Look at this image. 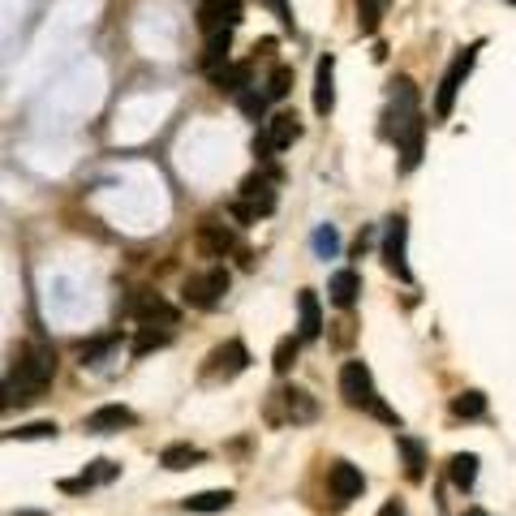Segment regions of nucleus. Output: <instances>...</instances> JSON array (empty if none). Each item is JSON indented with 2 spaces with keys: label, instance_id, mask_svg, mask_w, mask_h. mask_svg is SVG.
<instances>
[{
  "label": "nucleus",
  "instance_id": "nucleus-10",
  "mask_svg": "<svg viewBox=\"0 0 516 516\" xmlns=\"http://www.w3.org/2000/svg\"><path fill=\"white\" fill-rule=\"evenodd\" d=\"M241 22V0H198V31L215 35V31H233Z\"/></svg>",
  "mask_w": 516,
  "mask_h": 516
},
{
  "label": "nucleus",
  "instance_id": "nucleus-20",
  "mask_svg": "<svg viewBox=\"0 0 516 516\" xmlns=\"http://www.w3.org/2000/svg\"><path fill=\"white\" fill-rule=\"evenodd\" d=\"M160 465H164L168 473L194 469V465H203V448H194V443H168V448L160 452Z\"/></svg>",
  "mask_w": 516,
  "mask_h": 516
},
{
  "label": "nucleus",
  "instance_id": "nucleus-11",
  "mask_svg": "<svg viewBox=\"0 0 516 516\" xmlns=\"http://www.w3.org/2000/svg\"><path fill=\"white\" fill-rule=\"evenodd\" d=\"M327 486H332L336 504H353V499L366 491V478H362V469H357V465L332 461V469H327Z\"/></svg>",
  "mask_w": 516,
  "mask_h": 516
},
{
  "label": "nucleus",
  "instance_id": "nucleus-4",
  "mask_svg": "<svg viewBox=\"0 0 516 516\" xmlns=\"http://www.w3.org/2000/svg\"><path fill=\"white\" fill-rule=\"evenodd\" d=\"M276 185H280V172H271V168H258V172H250V177L241 181V198H237L233 215H237L241 224L258 220V215H271V211H276V203H280Z\"/></svg>",
  "mask_w": 516,
  "mask_h": 516
},
{
  "label": "nucleus",
  "instance_id": "nucleus-39",
  "mask_svg": "<svg viewBox=\"0 0 516 516\" xmlns=\"http://www.w3.org/2000/svg\"><path fill=\"white\" fill-rule=\"evenodd\" d=\"M508 5H516V0H508Z\"/></svg>",
  "mask_w": 516,
  "mask_h": 516
},
{
  "label": "nucleus",
  "instance_id": "nucleus-15",
  "mask_svg": "<svg viewBox=\"0 0 516 516\" xmlns=\"http://www.w3.org/2000/svg\"><path fill=\"white\" fill-rule=\"evenodd\" d=\"M297 336L301 340H319L323 336V310H319V293L314 289L297 293Z\"/></svg>",
  "mask_w": 516,
  "mask_h": 516
},
{
  "label": "nucleus",
  "instance_id": "nucleus-13",
  "mask_svg": "<svg viewBox=\"0 0 516 516\" xmlns=\"http://www.w3.org/2000/svg\"><path fill=\"white\" fill-rule=\"evenodd\" d=\"M134 422H138L134 409H125V405H104V409H95L91 418H86V435H117V430L134 426Z\"/></svg>",
  "mask_w": 516,
  "mask_h": 516
},
{
  "label": "nucleus",
  "instance_id": "nucleus-33",
  "mask_svg": "<svg viewBox=\"0 0 516 516\" xmlns=\"http://www.w3.org/2000/svg\"><path fill=\"white\" fill-rule=\"evenodd\" d=\"M9 439H52L56 435V422H26V426H13L5 430Z\"/></svg>",
  "mask_w": 516,
  "mask_h": 516
},
{
  "label": "nucleus",
  "instance_id": "nucleus-1",
  "mask_svg": "<svg viewBox=\"0 0 516 516\" xmlns=\"http://www.w3.org/2000/svg\"><path fill=\"white\" fill-rule=\"evenodd\" d=\"M383 134L396 142L400 151V168L413 172L422 160V138H426V121L418 112V86L413 78H396L392 82V95H387V117H383Z\"/></svg>",
  "mask_w": 516,
  "mask_h": 516
},
{
  "label": "nucleus",
  "instance_id": "nucleus-21",
  "mask_svg": "<svg viewBox=\"0 0 516 516\" xmlns=\"http://www.w3.org/2000/svg\"><path fill=\"white\" fill-rule=\"evenodd\" d=\"M228 48H233V31H215V35H207V48H203V56H198V65H203L207 74L224 69V65H228Z\"/></svg>",
  "mask_w": 516,
  "mask_h": 516
},
{
  "label": "nucleus",
  "instance_id": "nucleus-8",
  "mask_svg": "<svg viewBox=\"0 0 516 516\" xmlns=\"http://www.w3.org/2000/svg\"><path fill=\"white\" fill-rule=\"evenodd\" d=\"M383 267L392 271L396 280H413V271H409V220L405 215H392L387 220V233H383Z\"/></svg>",
  "mask_w": 516,
  "mask_h": 516
},
{
  "label": "nucleus",
  "instance_id": "nucleus-14",
  "mask_svg": "<svg viewBox=\"0 0 516 516\" xmlns=\"http://www.w3.org/2000/svg\"><path fill=\"white\" fill-rule=\"evenodd\" d=\"M233 246H237V233H233V228H228V224L215 220V215H211V220L198 224V250H203V254H211V258H224V254L233 250Z\"/></svg>",
  "mask_w": 516,
  "mask_h": 516
},
{
  "label": "nucleus",
  "instance_id": "nucleus-16",
  "mask_svg": "<svg viewBox=\"0 0 516 516\" xmlns=\"http://www.w3.org/2000/svg\"><path fill=\"white\" fill-rule=\"evenodd\" d=\"M121 473V465H112V461H91L82 469V478H65L61 482V491H69V495H78V491H91V486H104V482H112Z\"/></svg>",
  "mask_w": 516,
  "mask_h": 516
},
{
  "label": "nucleus",
  "instance_id": "nucleus-36",
  "mask_svg": "<svg viewBox=\"0 0 516 516\" xmlns=\"http://www.w3.org/2000/svg\"><path fill=\"white\" fill-rule=\"evenodd\" d=\"M250 147H254V155H258V160H271V151H276V142H271V134L263 129V134H254V142H250Z\"/></svg>",
  "mask_w": 516,
  "mask_h": 516
},
{
  "label": "nucleus",
  "instance_id": "nucleus-23",
  "mask_svg": "<svg viewBox=\"0 0 516 516\" xmlns=\"http://www.w3.org/2000/svg\"><path fill=\"white\" fill-rule=\"evenodd\" d=\"M478 456L473 452H456L452 461H448V478H452V486H461V491H473V482H478Z\"/></svg>",
  "mask_w": 516,
  "mask_h": 516
},
{
  "label": "nucleus",
  "instance_id": "nucleus-26",
  "mask_svg": "<svg viewBox=\"0 0 516 516\" xmlns=\"http://www.w3.org/2000/svg\"><path fill=\"white\" fill-rule=\"evenodd\" d=\"M396 448L405 452V473H409V482H422V478H426V452H422V443L409 439V435H396Z\"/></svg>",
  "mask_w": 516,
  "mask_h": 516
},
{
  "label": "nucleus",
  "instance_id": "nucleus-25",
  "mask_svg": "<svg viewBox=\"0 0 516 516\" xmlns=\"http://www.w3.org/2000/svg\"><path fill=\"white\" fill-rule=\"evenodd\" d=\"M233 491H198V495H190V499H185V512H228V508H233Z\"/></svg>",
  "mask_w": 516,
  "mask_h": 516
},
{
  "label": "nucleus",
  "instance_id": "nucleus-17",
  "mask_svg": "<svg viewBox=\"0 0 516 516\" xmlns=\"http://www.w3.org/2000/svg\"><path fill=\"white\" fill-rule=\"evenodd\" d=\"M211 82H215V91H220V95H233L237 99L246 86H254L250 82V61H228L224 69H215Z\"/></svg>",
  "mask_w": 516,
  "mask_h": 516
},
{
  "label": "nucleus",
  "instance_id": "nucleus-24",
  "mask_svg": "<svg viewBox=\"0 0 516 516\" xmlns=\"http://www.w3.org/2000/svg\"><path fill=\"white\" fill-rule=\"evenodd\" d=\"M357 5V31L362 35H379V26H383V13L392 0H353Z\"/></svg>",
  "mask_w": 516,
  "mask_h": 516
},
{
  "label": "nucleus",
  "instance_id": "nucleus-27",
  "mask_svg": "<svg viewBox=\"0 0 516 516\" xmlns=\"http://www.w3.org/2000/svg\"><path fill=\"white\" fill-rule=\"evenodd\" d=\"M301 336H284L280 344H276V353H271V366H276V375H289V370L297 366V353H301Z\"/></svg>",
  "mask_w": 516,
  "mask_h": 516
},
{
  "label": "nucleus",
  "instance_id": "nucleus-9",
  "mask_svg": "<svg viewBox=\"0 0 516 516\" xmlns=\"http://www.w3.org/2000/svg\"><path fill=\"white\" fill-rule=\"evenodd\" d=\"M129 314H134L142 327H177V319H181V310L172 306L164 293H147V289L129 297Z\"/></svg>",
  "mask_w": 516,
  "mask_h": 516
},
{
  "label": "nucleus",
  "instance_id": "nucleus-12",
  "mask_svg": "<svg viewBox=\"0 0 516 516\" xmlns=\"http://www.w3.org/2000/svg\"><path fill=\"white\" fill-rule=\"evenodd\" d=\"M336 108V56L327 52L319 56V69H314V112L327 117Z\"/></svg>",
  "mask_w": 516,
  "mask_h": 516
},
{
  "label": "nucleus",
  "instance_id": "nucleus-30",
  "mask_svg": "<svg viewBox=\"0 0 516 516\" xmlns=\"http://www.w3.org/2000/svg\"><path fill=\"white\" fill-rule=\"evenodd\" d=\"M482 413H486V396L482 392H461L452 400V418L473 422V418H482Z\"/></svg>",
  "mask_w": 516,
  "mask_h": 516
},
{
  "label": "nucleus",
  "instance_id": "nucleus-32",
  "mask_svg": "<svg viewBox=\"0 0 516 516\" xmlns=\"http://www.w3.org/2000/svg\"><path fill=\"white\" fill-rule=\"evenodd\" d=\"M289 91H293V69L289 65H276V69H271V78H267V95L271 99H284Z\"/></svg>",
  "mask_w": 516,
  "mask_h": 516
},
{
  "label": "nucleus",
  "instance_id": "nucleus-37",
  "mask_svg": "<svg viewBox=\"0 0 516 516\" xmlns=\"http://www.w3.org/2000/svg\"><path fill=\"white\" fill-rule=\"evenodd\" d=\"M379 516H405V504H396V499H387V504L379 508Z\"/></svg>",
  "mask_w": 516,
  "mask_h": 516
},
{
  "label": "nucleus",
  "instance_id": "nucleus-19",
  "mask_svg": "<svg viewBox=\"0 0 516 516\" xmlns=\"http://www.w3.org/2000/svg\"><path fill=\"white\" fill-rule=\"evenodd\" d=\"M276 396H280L284 418H289V422H310L314 413H319V405H314L310 392H301V387H284V392H276Z\"/></svg>",
  "mask_w": 516,
  "mask_h": 516
},
{
  "label": "nucleus",
  "instance_id": "nucleus-28",
  "mask_svg": "<svg viewBox=\"0 0 516 516\" xmlns=\"http://www.w3.org/2000/svg\"><path fill=\"white\" fill-rule=\"evenodd\" d=\"M164 344H172V327H142L138 332V340H134V357H147V353H155V349H164Z\"/></svg>",
  "mask_w": 516,
  "mask_h": 516
},
{
  "label": "nucleus",
  "instance_id": "nucleus-35",
  "mask_svg": "<svg viewBox=\"0 0 516 516\" xmlns=\"http://www.w3.org/2000/svg\"><path fill=\"white\" fill-rule=\"evenodd\" d=\"M108 349H117V336H108V340H95V344H86V349H82V357H86V362H95V357H104Z\"/></svg>",
  "mask_w": 516,
  "mask_h": 516
},
{
  "label": "nucleus",
  "instance_id": "nucleus-6",
  "mask_svg": "<svg viewBox=\"0 0 516 516\" xmlns=\"http://www.w3.org/2000/svg\"><path fill=\"white\" fill-rule=\"evenodd\" d=\"M228 289H233L228 267H207V271H198V276L185 280L181 297H185V306H194V310H215L228 297Z\"/></svg>",
  "mask_w": 516,
  "mask_h": 516
},
{
  "label": "nucleus",
  "instance_id": "nucleus-34",
  "mask_svg": "<svg viewBox=\"0 0 516 516\" xmlns=\"http://www.w3.org/2000/svg\"><path fill=\"white\" fill-rule=\"evenodd\" d=\"M267 5H271V13H276V18H280V26H284V31H293V9H289V0H267Z\"/></svg>",
  "mask_w": 516,
  "mask_h": 516
},
{
  "label": "nucleus",
  "instance_id": "nucleus-7",
  "mask_svg": "<svg viewBox=\"0 0 516 516\" xmlns=\"http://www.w3.org/2000/svg\"><path fill=\"white\" fill-rule=\"evenodd\" d=\"M246 366H250V349H246V344H241V340H224L220 349L207 353L203 379H207V383H233Z\"/></svg>",
  "mask_w": 516,
  "mask_h": 516
},
{
  "label": "nucleus",
  "instance_id": "nucleus-22",
  "mask_svg": "<svg viewBox=\"0 0 516 516\" xmlns=\"http://www.w3.org/2000/svg\"><path fill=\"white\" fill-rule=\"evenodd\" d=\"M267 134H271V142H276V151L293 147V142L301 138V121H297V112H280V117H267Z\"/></svg>",
  "mask_w": 516,
  "mask_h": 516
},
{
  "label": "nucleus",
  "instance_id": "nucleus-31",
  "mask_svg": "<svg viewBox=\"0 0 516 516\" xmlns=\"http://www.w3.org/2000/svg\"><path fill=\"white\" fill-rule=\"evenodd\" d=\"M310 246H314V254H319V258H336L340 254V233L332 224H319V228H314V237H310Z\"/></svg>",
  "mask_w": 516,
  "mask_h": 516
},
{
  "label": "nucleus",
  "instance_id": "nucleus-3",
  "mask_svg": "<svg viewBox=\"0 0 516 516\" xmlns=\"http://www.w3.org/2000/svg\"><path fill=\"white\" fill-rule=\"evenodd\" d=\"M340 396H344V405H349V409H366V413H375L379 422H387V426L400 430V413L387 409L383 400H379L375 375H370L366 362H344V366H340Z\"/></svg>",
  "mask_w": 516,
  "mask_h": 516
},
{
  "label": "nucleus",
  "instance_id": "nucleus-2",
  "mask_svg": "<svg viewBox=\"0 0 516 516\" xmlns=\"http://www.w3.org/2000/svg\"><path fill=\"white\" fill-rule=\"evenodd\" d=\"M56 375V353L52 344H22L18 349V366L9 370L5 379V405H26V400H35L43 387L52 383Z\"/></svg>",
  "mask_w": 516,
  "mask_h": 516
},
{
  "label": "nucleus",
  "instance_id": "nucleus-29",
  "mask_svg": "<svg viewBox=\"0 0 516 516\" xmlns=\"http://www.w3.org/2000/svg\"><path fill=\"white\" fill-rule=\"evenodd\" d=\"M267 99H271L267 91H258V86H246V91L237 95V108L246 112L250 121H263V117H267Z\"/></svg>",
  "mask_w": 516,
  "mask_h": 516
},
{
  "label": "nucleus",
  "instance_id": "nucleus-5",
  "mask_svg": "<svg viewBox=\"0 0 516 516\" xmlns=\"http://www.w3.org/2000/svg\"><path fill=\"white\" fill-rule=\"evenodd\" d=\"M478 52H482V43H469V48H461V52L452 56L448 74H443V82H439V95H435V117H439V121H448V117H452L456 95H461L465 78L473 74V65H478Z\"/></svg>",
  "mask_w": 516,
  "mask_h": 516
},
{
  "label": "nucleus",
  "instance_id": "nucleus-38",
  "mask_svg": "<svg viewBox=\"0 0 516 516\" xmlns=\"http://www.w3.org/2000/svg\"><path fill=\"white\" fill-rule=\"evenodd\" d=\"M465 516H491V512H482V508H469Z\"/></svg>",
  "mask_w": 516,
  "mask_h": 516
},
{
  "label": "nucleus",
  "instance_id": "nucleus-18",
  "mask_svg": "<svg viewBox=\"0 0 516 516\" xmlns=\"http://www.w3.org/2000/svg\"><path fill=\"white\" fill-rule=\"evenodd\" d=\"M357 293H362V280H357L353 267L336 271L332 284H327V297H332V306H340V310H353L357 306Z\"/></svg>",
  "mask_w": 516,
  "mask_h": 516
}]
</instances>
